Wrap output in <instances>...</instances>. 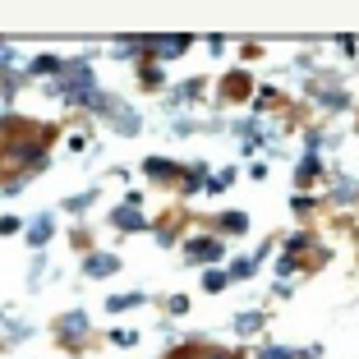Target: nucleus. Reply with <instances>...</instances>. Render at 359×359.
<instances>
[{
  "label": "nucleus",
  "instance_id": "obj_1",
  "mask_svg": "<svg viewBox=\"0 0 359 359\" xmlns=\"http://www.w3.org/2000/svg\"><path fill=\"white\" fill-rule=\"evenodd\" d=\"M60 97L65 102H93L97 97V88H93V69H88V60H69L60 69Z\"/></svg>",
  "mask_w": 359,
  "mask_h": 359
},
{
  "label": "nucleus",
  "instance_id": "obj_2",
  "mask_svg": "<svg viewBox=\"0 0 359 359\" xmlns=\"http://www.w3.org/2000/svg\"><path fill=\"white\" fill-rule=\"evenodd\" d=\"M222 249H226L222 240L198 235V240H189V249H184V254H189V263H217V258H222Z\"/></svg>",
  "mask_w": 359,
  "mask_h": 359
},
{
  "label": "nucleus",
  "instance_id": "obj_3",
  "mask_svg": "<svg viewBox=\"0 0 359 359\" xmlns=\"http://www.w3.org/2000/svg\"><path fill=\"white\" fill-rule=\"evenodd\" d=\"M189 46V37H143L138 51H152V55H180Z\"/></svg>",
  "mask_w": 359,
  "mask_h": 359
},
{
  "label": "nucleus",
  "instance_id": "obj_4",
  "mask_svg": "<svg viewBox=\"0 0 359 359\" xmlns=\"http://www.w3.org/2000/svg\"><path fill=\"white\" fill-rule=\"evenodd\" d=\"M111 222H116L120 231H143V226H148V222H143V212H138V203H125V208H116V212H111Z\"/></svg>",
  "mask_w": 359,
  "mask_h": 359
},
{
  "label": "nucleus",
  "instance_id": "obj_5",
  "mask_svg": "<svg viewBox=\"0 0 359 359\" xmlns=\"http://www.w3.org/2000/svg\"><path fill=\"white\" fill-rule=\"evenodd\" d=\"M116 267H120L116 254H88V258H83V272H88V276H111Z\"/></svg>",
  "mask_w": 359,
  "mask_h": 359
},
{
  "label": "nucleus",
  "instance_id": "obj_6",
  "mask_svg": "<svg viewBox=\"0 0 359 359\" xmlns=\"http://www.w3.org/2000/svg\"><path fill=\"white\" fill-rule=\"evenodd\" d=\"M258 327H263V313H240L235 318V332H240V337H254Z\"/></svg>",
  "mask_w": 359,
  "mask_h": 359
},
{
  "label": "nucleus",
  "instance_id": "obj_7",
  "mask_svg": "<svg viewBox=\"0 0 359 359\" xmlns=\"http://www.w3.org/2000/svg\"><path fill=\"white\" fill-rule=\"evenodd\" d=\"M46 240H51V217H37L28 231V244H46Z\"/></svg>",
  "mask_w": 359,
  "mask_h": 359
},
{
  "label": "nucleus",
  "instance_id": "obj_8",
  "mask_svg": "<svg viewBox=\"0 0 359 359\" xmlns=\"http://www.w3.org/2000/svg\"><path fill=\"white\" fill-rule=\"evenodd\" d=\"M65 69V60H55V55H37L32 60V74H60Z\"/></svg>",
  "mask_w": 359,
  "mask_h": 359
},
{
  "label": "nucleus",
  "instance_id": "obj_9",
  "mask_svg": "<svg viewBox=\"0 0 359 359\" xmlns=\"http://www.w3.org/2000/svg\"><path fill=\"white\" fill-rule=\"evenodd\" d=\"M83 332H88V318L83 313H69V318H65V337H69V341H79Z\"/></svg>",
  "mask_w": 359,
  "mask_h": 359
},
{
  "label": "nucleus",
  "instance_id": "obj_10",
  "mask_svg": "<svg viewBox=\"0 0 359 359\" xmlns=\"http://www.w3.org/2000/svg\"><path fill=\"white\" fill-rule=\"evenodd\" d=\"M226 285H231V272H208L203 276V290H208V295H217V290H226Z\"/></svg>",
  "mask_w": 359,
  "mask_h": 359
},
{
  "label": "nucleus",
  "instance_id": "obj_11",
  "mask_svg": "<svg viewBox=\"0 0 359 359\" xmlns=\"http://www.w3.org/2000/svg\"><path fill=\"white\" fill-rule=\"evenodd\" d=\"M143 170H148V175H157V180H170V175H175V166H170V161H161V157H152Z\"/></svg>",
  "mask_w": 359,
  "mask_h": 359
},
{
  "label": "nucleus",
  "instance_id": "obj_12",
  "mask_svg": "<svg viewBox=\"0 0 359 359\" xmlns=\"http://www.w3.org/2000/svg\"><path fill=\"white\" fill-rule=\"evenodd\" d=\"M134 304H143V295H116L111 299V313H125V309H134Z\"/></svg>",
  "mask_w": 359,
  "mask_h": 359
},
{
  "label": "nucleus",
  "instance_id": "obj_13",
  "mask_svg": "<svg viewBox=\"0 0 359 359\" xmlns=\"http://www.w3.org/2000/svg\"><path fill=\"white\" fill-rule=\"evenodd\" d=\"M318 175V152L313 148H309V157H304V166H299V180H304V184H309V180H313Z\"/></svg>",
  "mask_w": 359,
  "mask_h": 359
},
{
  "label": "nucleus",
  "instance_id": "obj_14",
  "mask_svg": "<svg viewBox=\"0 0 359 359\" xmlns=\"http://www.w3.org/2000/svg\"><path fill=\"white\" fill-rule=\"evenodd\" d=\"M203 184H208L203 166H189V175H184V189H203Z\"/></svg>",
  "mask_w": 359,
  "mask_h": 359
},
{
  "label": "nucleus",
  "instance_id": "obj_15",
  "mask_svg": "<svg viewBox=\"0 0 359 359\" xmlns=\"http://www.w3.org/2000/svg\"><path fill=\"white\" fill-rule=\"evenodd\" d=\"M249 272H254V258H240V263H231V281H235V276H249Z\"/></svg>",
  "mask_w": 359,
  "mask_h": 359
},
{
  "label": "nucleus",
  "instance_id": "obj_16",
  "mask_svg": "<svg viewBox=\"0 0 359 359\" xmlns=\"http://www.w3.org/2000/svg\"><path fill=\"white\" fill-rule=\"evenodd\" d=\"M285 249H290V254H299V249H309V235H290V240H285Z\"/></svg>",
  "mask_w": 359,
  "mask_h": 359
},
{
  "label": "nucleus",
  "instance_id": "obj_17",
  "mask_svg": "<svg viewBox=\"0 0 359 359\" xmlns=\"http://www.w3.org/2000/svg\"><path fill=\"white\" fill-rule=\"evenodd\" d=\"M276 272H281V281H285V276L295 272V258H290V254H281V263H276Z\"/></svg>",
  "mask_w": 359,
  "mask_h": 359
},
{
  "label": "nucleus",
  "instance_id": "obj_18",
  "mask_svg": "<svg viewBox=\"0 0 359 359\" xmlns=\"http://www.w3.org/2000/svg\"><path fill=\"white\" fill-rule=\"evenodd\" d=\"M222 226H226V231H244V217H240V212H231V217H226Z\"/></svg>",
  "mask_w": 359,
  "mask_h": 359
},
{
  "label": "nucleus",
  "instance_id": "obj_19",
  "mask_svg": "<svg viewBox=\"0 0 359 359\" xmlns=\"http://www.w3.org/2000/svg\"><path fill=\"white\" fill-rule=\"evenodd\" d=\"M263 359H295L290 350H281V346H272V350H263Z\"/></svg>",
  "mask_w": 359,
  "mask_h": 359
},
{
  "label": "nucleus",
  "instance_id": "obj_20",
  "mask_svg": "<svg viewBox=\"0 0 359 359\" xmlns=\"http://www.w3.org/2000/svg\"><path fill=\"white\" fill-rule=\"evenodd\" d=\"M203 359H231V355H226V350H208V355H203Z\"/></svg>",
  "mask_w": 359,
  "mask_h": 359
},
{
  "label": "nucleus",
  "instance_id": "obj_21",
  "mask_svg": "<svg viewBox=\"0 0 359 359\" xmlns=\"http://www.w3.org/2000/svg\"><path fill=\"white\" fill-rule=\"evenodd\" d=\"M170 359H194V355H189V350H180V355H170Z\"/></svg>",
  "mask_w": 359,
  "mask_h": 359
}]
</instances>
